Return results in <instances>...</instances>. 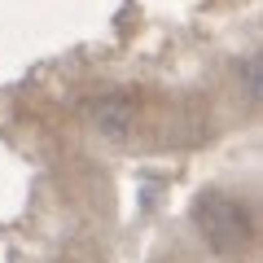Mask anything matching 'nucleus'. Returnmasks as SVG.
<instances>
[{
  "mask_svg": "<svg viewBox=\"0 0 263 263\" xmlns=\"http://www.w3.org/2000/svg\"><path fill=\"white\" fill-rule=\"evenodd\" d=\"M193 219L197 228H202V237H206L215 250H241L246 237H250V215H246L241 206H237L233 197H202L193 206Z\"/></svg>",
  "mask_w": 263,
  "mask_h": 263,
  "instance_id": "nucleus-1",
  "label": "nucleus"
},
{
  "mask_svg": "<svg viewBox=\"0 0 263 263\" xmlns=\"http://www.w3.org/2000/svg\"><path fill=\"white\" fill-rule=\"evenodd\" d=\"M88 119H92L97 132H105V136H127L132 127V101L127 97H101V101H88Z\"/></svg>",
  "mask_w": 263,
  "mask_h": 263,
  "instance_id": "nucleus-2",
  "label": "nucleus"
},
{
  "mask_svg": "<svg viewBox=\"0 0 263 263\" xmlns=\"http://www.w3.org/2000/svg\"><path fill=\"white\" fill-rule=\"evenodd\" d=\"M246 84H250V97H259V57L246 62Z\"/></svg>",
  "mask_w": 263,
  "mask_h": 263,
  "instance_id": "nucleus-3",
  "label": "nucleus"
}]
</instances>
